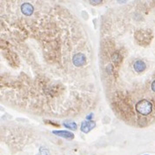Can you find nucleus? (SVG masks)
<instances>
[{"label": "nucleus", "mask_w": 155, "mask_h": 155, "mask_svg": "<svg viewBox=\"0 0 155 155\" xmlns=\"http://www.w3.org/2000/svg\"><path fill=\"white\" fill-rule=\"evenodd\" d=\"M135 109L138 112V113H139L140 115L146 116L152 113L153 104L146 99H142V100H139L136 103Z\"/></svg>", "instance_id": "nucleus-1"}, {"label": "nucleus", "mask_w": 155, "mask_h": 155, "mask_svg": "<svg viewBox=\"0 0 155 155\" xmlns=\"http://www.w3.org/2000/svg\"><path fill=\"white\" fill-rule=\"evenodd\" d=\"M72 63H73V65H74L75 66H77V67L83 66V65H85V63H86V57L85 56L84 53L78 52V53L73 55Z\"/></svg>", "instance_id": "nucleus-2"}, {"label": "nucleus", "mask_w": 155, "mask_h": 155, "mask_svg": "<svg viewBox=\"0 0 155 155\" xmlns=\"http://www.w3.org/2000/svg\"><path fill=\"white\" fill-rule=\"evenodd\" d=\"M96 126V123L93 120H90V121H83L81 123V127L80 130L84 133H90L93 129H94V127Z\"/></svg>", "instance_id": "nucleus-3"}, {"label": "nucleus", "mask_w": 155, "mask_h": 155, "mask_svg": "<svg viewBox=\"0 0 155 155\" xmlns=\"http://www.w3.org/2000/svg\"><path fill=\"white\" fill-rule=\"evenodd\" d=\"M21 11L25 16H32L34 11V7L30 3H24L21 5Z\"/></svg>", "instance_id": "nucleus-4"}, {"label": "nucleus", "mask_w": 155, "mask_h": 155, "mask_svg": "<svg viewBox=\"0 0 155 155\" xmlns=\"http://www.w3.org/2000/svg\"><path fill=\"white\" fill-rule=\"evenodd\" d=\"M52 133L66 139H72L74 138V134L68 131H52Z\"/></svg>", "instance_id": "nucleus-5"}, {"label": "nucleus", "mask_w": 155, "mask_h": 155, "mask_svg": "<svg viewBox=\"0 0 155 155\" xmlns=\"http://www.w3.org/2000/svg\"><path fill=\"white\" fill-rule=\"evenodd\" d=\"M146 65L145 62L142 61V60H137L133 64V68L138 73H140V72H144L146 70Z\"/></svg>", "instance_id": "nucleus-6"}, {"label": "nucleus", "mask_w": 155, "mask_h": 155, "mask_svg": "<svg viewBox=\"0 0 155 155\" xmlns=\"http://www.w3.org/2000/svg\"><path fill=\"white\" fill-rule=\"evenodd\" d=\"M112 60H113V64H114L115 65L118 66V65H120L121 61H122V57H121V55L117 52L115 53H113V55L112 56Z\"/></svg>", "instance_id": "nucleus-7"}, {"label": "nucleus", "mask_w": 155, "mask_h": 155, "mask_svg": "<svg viewBox=\"0 0 155 155\" xmlns=\"http://www.w3.org/2000/svg\"><path fill=\"white\" fill-rule=\"evenodd\" d=\"M63 126L70 130H76L78 128L77 124L75 122H64Z\"/></svg>", "instance_id": "nucleus-8"}, {"label": "nucleus", "mask_w": 155, "mask_h": 155, "mask_svg": "<svg viewBox=\"0 0 155 155\" xmlns=\"http://www.w3.org/2000/svg\"><path fill=\"white\" fill-rule=\"evenodd\" d=\"M37 155H51V154H50V151H49L46 147H44V146H40L39 154Z\"/></svg>", "instance_id": "nucleus-9"}, {"label": "nucleus", "mask_w": 155, "mask_h": 155, "mask_svg": "<svg viewBox=\"0 0 155 155\" xmlns=\"http://www.w3.org/2000/svg\"><path fill=\"white\" fill-rule=\"evenodd\" d=\"M90 3L92 4H100V3H102V1L101 0H98V1H90Z\"/></svg>", "instance_id": "nucleus-10"}, {"label": "nucleus", "mask_w": 155, "mask_h": 155, "mask_svg": "<svg viewBox=\"0 0 155 155\" xmlns=\"http://www.w3.org/2000/svg\"><path fill=\"white\" fill-rule=\"evenodd\" d=\"M151 88H152V90L155 93V80L152 83V85H151Z\"/></svg>", "instance_id": "nucleus-11"}, {"label": "nucleus", "mask_w": 155, "mask_h": 155, "mask_svg": "<svg viewBox=\"0 0 155 155\" xmlns=\"http://www.w3.org/2000/svg\"><path fill=\"white\" fill-rule=\"evenodd\" d=\"M93 113H91V114H89L88 116L86 117V119L90 121V119H92V118H93Z\"/></svg>", "instance_id": "nucleus-12"}, {"label": "nucleus", "mask_w": 155, "mask_h": 155, "mask_svg": "<svg viewBox=\"0 0 155 155\" xmlns=\"http://www.w3.org/2000/svg\"><path fill=\"white\" fill-rule=\"evenodd\" d=\"M145 155H147V154H145Z\"/></svg>", "instance_id": "nucleus-13"}]
</instances>
